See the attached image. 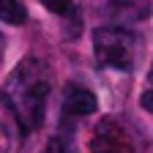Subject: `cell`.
Wrapping results in <instances>:
<instances>
[{
  "instance_id": "1",
  "label": "cell",
  "mask_w": 153,
  "mask_h": 153,
  "mask_svg": "<svg viewBox=\"0 0 153 153\" xmlns=\"http://www.w3.org/2000/svg\"><path fill=\"white\" fill-rule=\"evenodd\" d=\"M49 90H52V74L44 60L27 57L8 74L3 85V101L25 134L36 131L44 123Z\"/></svg>"
},
{
  "instance_id": "6",
  "label": "cell",
  "mask_w": 153,
  "mask_h": 153,
  "mask_svg": "<svg viewBox=\"0 0 153 153\" xmlns=\"http://www.w3.org/2000/svg\"><path fill=\"white\" fill-rule=\"evenodd\" d=\"M41 3L57 16H71L74 14V0H41Z\"/></svg>"
},
{
  "instance_id": "8",
  "label": "cell",
  "mask_w": 153,
  "mask_h": 153,
  "mask_svg": "<svg viewBox=\"0 0 153 153\" xmlns=\"http://www.w3.org/2000/svg\"><path fill=\"white\" fill-rule=\"evenodd\" d=\"M148 82L153 85V66H150V71H148Z\"/></svg>"
},
{
  "instance_id": "5",
  "label": "cell",
  "mask_w": 153,
  "mask_h": 153,
  "mask_svg": "<svg viewBox=\"0 0 153 153\" xmlns=\"http://www.w3.org/2000/svg\"><path fill=\"white\" fill-rule=\"evenodd\" d=\"M25 6L19 0H0V22L6 25H22L25 22Z\"/></svg>"
},
{
  "instance_id": "3",
  "label": "cell",
  "mask_w": 153,
  "mask_h": 153,
  "mask_svg": "<svg viewBox=\"0 0 153 153\" xmlns=\"http://www.w3.org/2000/svg\"><path fill=\"white\" fill-rule=\"evenodd\" d=\"M99 109V101H96V93L82 88V85H68L66 96H63V112L71 115V118H85V115H93Z\"/></svg>"
},
{
  "instance_id": "4",
  "label": "cell",
  "mask_w": 153,
  "mask_h": 153,
  "mask_svg": "<svg viewBox=\"0 0 153 153\" xmlns=\"http://www.w3.org/2000/svg\"><path fill=\"white\" fill-rule=\"evenodd\" d=\"M123 145V137H120V128L115 120H101L96 126L93 137H90V150L93 153H118Z\"/></svg>"
},
{
  "instance_id": "2",
  "label": "cell",
  "mask_w": 153,
  "mask_h": 153,
  "mask_svg": "<svg viewBox=\"0 0 153 153\" xmlns=\"http://www.w3.org/2000/svg\"><path fill=\"white\" fill-rule=\"evenodd\" d=\"M134 49L137 38L131 30L120 25H104L93 30V55L99 66L104 68H118V71H131L134 68Z\"/></svg>"
},
{
  "instance_id": "7",
  "label": "cell",
  "mask_w": 153,
  "mask_h": 153,
  "mask_svg": "<svg viewBox=\"0 0 153 153\" xmlns=\"http://www.w3.org/2000/svg\"><path fill=\"white\" fill-rule=\"evenodd\" d=\"M140 104H142V109H145L148 115H153V88H148V90L140 96Z\"/></svg>"
}]
</instances>
